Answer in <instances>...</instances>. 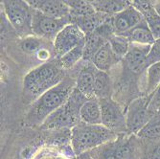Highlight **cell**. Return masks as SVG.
Listing matches in <instances>:
<instances>
[{"mask_svg": "<svg viewBox=\"0 0 160 159\" xmlns=\"http://www.w3.org/2000/svg\"><path fill=\"white\" fill-rule=\"evenodd\" d=\"M34 10L46 17L54 18H63L70 17V8L65 1L59 0H33L27 1Z\"/></svg>", "mask_w": 160, "mask_h": 159, "instance_id": "cell-12", "label": "cell"}, {"mask_svg": "<svg viewBox=\"0 0 160 159\" xmlns=\"http://www.w3.org/2000/svg\"><path fill=\"white\" fill-rule=\"evenodd\" d=\"M137 136L141 139L146 140H157L160 139V116H152Z\"/></svg>", "mask_w": 160, "mask_h": 159, "instance_id": "cell-23", "label": "cell"}, {"mask_svg": "<svg viewBox=\"0 0 160 159\" xmlns=\"http://www.w3.org/2000/svg\"><path fill=\"white\" fill-rule=\"evenodd\" d=\"M59 61L48 62L34 68L23 81V97L26 103H34L42 94L59 84L65 77Z\"/></svg>", "mask_w": 160, "mask_h": 159, "instance_id": "cell-2", "label": "cell"}, {"mask_svg": "<svg viewBox=\"0 0 160 159\" xmlns=\"http://www.w3.org/2000/svg\"><path fill=\"white\" fill-rule=\"evenodd\" d=\"M151 98V95L138 98L128 106L126 114V127L127 131L132 134L137 135L152 118L149 107Z\"/></svg>", "mask_w": 160, "mask_h": 159, "instance_id": "cell-7", "label": "cell"}, {"mask_svg": "<svg viewBox=\"0 0 160 159\" xmlns=\"http://www.w3.org/2000/svg\"><path fill=\"white\" fill-rule=\"evenodd\" d=\"M152 51L151 45H141L136 43H130L128 51L125 56V62L128 69L139 73L148 65V57Z\"/></svg>", "mask_w": 160, "mask_h": 159, "instance_id": "cell-13", "label": "cell"}, {"mask_svg": "<svg viewBox=\"0 0 160 159\" xmlns=\"http://www.w3.org/2000/svg\"><path fill=\"white\" fill-rule=\"evenodd\" d=\"M70 23H72L71 16L63 18H54L33 9V34L38 37L54 41L59 33Z\"/></svg>", "mask_w": 160, "mask_h": 159, "instance_id": "cell-8", "label": "cell"}, {"mask_svg": "<svg viewBox=\"0 0 160 159\" xmlns=\"http://www.w3.org/2000/svg\"><path fill=\"white\" fill-rule=\"evenodd\" d=\"M93 159H140L141 147L134 136L116 138L91 151Z\"/></svg>", "mask_w": 160, "mask_h": 159, "instance_id": "cell-5", "label": "cell"}, {"mask_svg": "<svg viewBox=\"0 0 160 159\" xmlns=\"http://www.w3.org/2000/svg\"><path fill=\"white\" fill-rule=\"evenodd\" d=\"M160 86V61L149 65L147 69V94L151 95Z\"/></svg>", "mask_w": 160, "mask_h": 159, "instance_id": "cell-24", "label": "cell"}, {"mask_svg": "<svg viewBox=\"0 0 160 159\" xmlns=\"http://www.w3.org/2000/svg\"><path fill=\"white\" fill-rule=\"evenodd\" d=\"M75 88L76 80L64 78L32 104L27 113L26 122L31 126L42 125L53 112L67 102Z\"/></svg>", "mask_w": 160, "mask_h": 159, "instance_id": "cell-1", "label": "cell"}, {"mask_svg": "<svg viewBox=\"0 0 160 159\" xmlns=\"http://www.w3.org/2000/svg\"><path fill=\"white\" fill-rule=\"evenodd\" d=\"M86 100L87 98L75 88L67 102L59 109L53 112L43 122L41 128L52 129L76 127L81 122L80 110Z\"/></svg>", "mask_w": 160, "mask_h": 159, "instance_id": "cell-4", "label": "cell"}, {"mask_svg": "<svg viewBox=\"0 0 160 159\" xmlns=\"http://www.w3.org/2000/svg\"><path fill=\"white\" fill-rule=\"evenodd\" d=\"M110 78L107 72L96 70L95 82H94V93L97 99L110 98Z\"/></svg>", "mask_w": 160, "mask_h": 159, "instance_id": "cell-20", "label": "cell"}, {"mask_svg": "<svg viewBox=\"0 0 160 159\" xmlns=\"http://www.w3.org/2000/svg\"><path fill=\"white\" fill-rule=\"evenodd\" d=\"M95 11L104 14H112L115 16L124 10H126L130 2L125 0H99V1H91Z\"/></svg>", "mask_w": 160, "mask_h": 159, "instance_id": "cell-18", "label": "cell"}, {"mask_svg": "<svg viewBox=\"0 0 160 159\" xmlns=\"http://www.w3.org/2000/svg\"><path fill=\"white\" fill-rule=\"evenodd\" d=\"M153 6H154V10L156 11V12L160 16V1H158L157 3H155Z\"/></svg>", "mask_w": 160, "mask_h": 159, "instance_id": "cell-28", "label": "cell"}, {"mask_svg": "<svg viewBox=\"0 0 160 159\" xmlns=\"http://www.w3.org/2000/svg\"><path fill=\"white\" fill-rule=\"evenodd\" d=\"M70 8L71 17H81L90 16L96 12L91 1H82V0H72V1H65Z\"/></svg>", "mask_w": 160, "mask_h": 159, "instance_id": "cell-21", "label": "cell"}, {"mask_svg": "<svg viewBox=\"0 0 160 159\" xmlns=\"http://www.w3.org/2000/svg\"><path fill=\"white\" fill-rule=\"evenodd\" d=\"M145 159H160V143L156 144L151 150V152L148 153L147 157Z\"/></svg>", "mask_w": 160, "mask_h": 159, "instance_id": "cell-27", "label": "cell"}, {"mask_svg": "<svg viewBox=\"0 0 160 159\" xmlns=\"http://www.w3.org/2000/svg\"><path fill=\"white\" fill-rule=\"evenodd\" d=\"M99 102L102 112V125L114 132L127 129L126 117L117 104L110 98L99 99Z\"/></svg>", "mask_w": 160, "mask_h": 159, "instance_id": "cell-10", "label": "cell"}, {"mask_svg": "<svg viewBox=\"0 0 160 159\" xmlns=\"http://www.w3.org/2000/svg\"><path fill=\"white\" fill-rule=\"evenodd\" d=\"M6 16L20 37H26L33 34V8L27 1L5 0L2 3Z\"/></svg>", "mask_w": 160, "mask_h": 159, "instance_id": "cell-6", "label": "cell"}, {"mask_svg": "<svg viewBox=\"0 0 160 159\" xmlns=\"http://www.w3.org/2000/svg\"><path fill=\"white\" fill-rule=\"evenodd\" d=\"M90 61L96 69L103 72H108L115 63H117V62L119 61V57L114 54L109 42L108 41L93 56Z\"/></svg>", "mask_w": 160, "mask_h": 159, "instance_id": "cell-16", "label": "cell"}, {"mask_svg": "<svg viewBox=\"0 0 160 159\" xmlns=\"http://www.w3.org/2000/svg\"><path fill=\"white\" fill-rule=\"evenodd\" d=\"M96 70L92 63L86 65L79 72L76 79V88L87 99L95 98L94 82Z\"/></svg>", "mask_w": 160, "mask_h": 159, "instance_id": "cell-14", "label": "cell"}, {"mask_svg": "<svg viewBox=\"0 0 160 159\" xmlns=\"http://www.w3.org/2000/svg\"><path fill=\"white\" fill-rule=\"evenodd\" d=\"M84 43H82L76 48L72 49L65 55H63L62 57L58 59L59 63L63 69H69L73 67L81 59H83V52H84Z\"/></svg>", "mask_w": 160, "mask_h": 159, "instance_id": "cell-22", "label": "cell"}, {"mask_svg": "<svg viewBox=\"0 0 160 159\" xmlns=\"http://www.w3.org/2000/svg\"><path fill=\"white\" fill-rule=\"evenodd\" d=\"M86 36L74 23H70L59 33L53 41V46L58 59L76 48L85 41Z\"/></svg>", "mask_w": 160, "mask_h": 159, "instance_id": "cell-9", "label": "cell"}, {"mask_svg": "<svg viewBox=\"0 0 160 159\" xmlns=\"http://www.w3.org/2000/svg\"><path fill=\"white\" fill-rule=\"evenodd\" d=\"M144 19L145 18L143 14L130 3L126 10L111 17L113 33L114 35L122 36L129 30H132Z\"/></svg>", "mask_w": 160, "mask_h": 159, "instance_id": "cell-11", "label": "cell"}, {"mask_svg": "<svg viewBox=\"0 0 160 159\" xmlns=\"http://www.w3.org/2000/svg\"><path fill=\"white\" fill-rule=\"evenodd\" d=\"M44 40H46V39L38 37L37 36H33V35L29 36L22 39V41L20 42V48L25 53L37 54L39 50L46 47Z\"/></svg>", "mask_w": 160, "mask_h": 159, "instance_id": "cell-25", "label": "cell"}, {"mask_svg": "<svg viewBox=\"0 0 160 159\" xmlns=\"http://www.w3.org/2000/svg\"><path fill=\"white\" fill-rule=\"evenodd\" d=\"M116 134L103 125H88L80 122L72 128V147L77 154L92 151L115 140Z\"/></svg>", "mask_w": 160, "mask_h": 159, "instance_id": "cell-3", "label": "cell"}, {"mask_svg": "<svg viewBox=\"0 0 160 159\" xmlns=\"http://www.w3.org/2000/svg\"><path fill=\"white\" fill-rule=\"evenodd\" d=\"M108 38L102 35L97 30L93 33L87 35L85 37L84 43V52H83V59L90 61L93 56L103 47L108 42Z\"/></svg>", "mask_w": 160, "mask_h": 159, "instance_id": "cell-19", "label": "cell"}, {"mask_svg": "<svg viewBox=\"0 0 160 159\" xmlns=\"http://www.w3.org/2000/svg\"><path fill=\"white\" fill-rule=\"evenodd\" d=\"M108 42L114 52V54L120 57H125L129 48V41L123 36L111 35L108 37Z\"/></svg>", "mask_w": 160, "mask_h": 159, "instance_id": "cell-26", "label": "cell"}, {"mask_svg": "<svg viewBox=\"0 0 160 159\" xmlns=\"http://www.w3.org/2000/svg\"><path fill=\"white\" fill-rule=\"evenodd\" d=\"M122 36L125 37L129 41V43H136V44L141 45L152 46L156 41L145 19Z\"/></svg>", "mask_w": 160, "mask_h": 159, "instance_id": "cell-15", "label": "cell"}, {"mask_svg": "<svg viewBox=\"0 0 160 159\" xmlns=\"http://www.w3.org/2000/svg\"><path fill=\"white\" fill-rule=\"evenodd\" d=\"M81 122L88 125H102V112L99 99H87L80 110Z\"/></svg>", "mask_w": 160, "mask_h": 159, "instance_id": "cell-17", "label": "cell"}]
</instances>
